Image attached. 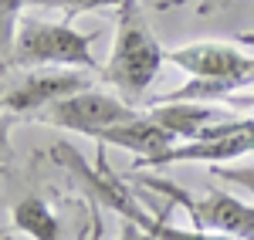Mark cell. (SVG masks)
I'll use <instances>...</instances> for the list:
<instances>
[{"instance_id":"5","label":"cell","mask_w":254,"mask_h":240,"mask_svg":"<svg viewBox=\"0 0 254 240\" xmlns=\"http://www.w3.org/2000/svg\"><path fill=\"white\" fill-rule=\"evenodd\" d=\"M92 75L95 71H85V68H31L14 85L3 88V112L7 115H41L44 108L95 88Z\"/></svg>"},{"instance_id":"9","label":"cell","mask_w":254,"mask_h":240,"mask_svg":"<svg viewBox=\"0 0 254 240\" xmlns=\"http://www.w3.org/2000/svg\"><path fill=\"white\" fill-rule=\"evenodd\" d=\"M149 115L170 129L176 139L193 142L203 136V129H210L217 122H227L231 112L227 108H217V105H207V101H170V105H153Z\"/></svg>"},{"instance_id":"18","label":"cell","mask_w":254,"mask_h":240,"mask_svg":"<svg viewBox=\"0 0 254 240\" xmlns=\"http://www.w3.org/2000/svg\"><path fill=\"white\" fill-rule=\"evenodd\" d=\"M142 3H149V7H159V10H163V7H170V3H180V0H142Z\"/></svg>"},{"instance_id":"16","label":"cell","mask_w":254,"mask_h":240,"mask_svg":"<svg viewBox=\"0 0 254 240\" xmlns=\"http://www.w3.org/2000/svg\"><path fill=\"white\" fill-rule=\"evenodd\" d=\"M227 105H237V108H254V92L251 95H231Z\"/></svg>"},{"instance_id":"14","label":"cell","mask_w":254,"mask_h":240,"mask_svg":"<svg viewBox=\"0 0 254 240\" xmlns=\"http://www.w3.org/2000/svg\"><path fill=\"white\" fill-rule=\"evenodd\" d=\"M119 240H153V237H149L136 220H126V223H122V230H119Z\"/></svg>"},{"instance_id":"7","label":"cell","mask_w":254,"mask_h":240,"mask_svg":"<svg viewBox=\"0 0 254 240\" xmlns=\"http://www.w3.org/2000/svg\"><path fill=\"white\" fill-rule=\"evenodd\" d=\"M254 152V119H237L231 115L227 122H217L210 129H203V136L193 142H183L170 149L159 166H173V162H217L224 159H241Z\"/></svg>"},{"instance_id":"17","label":"cell","mask_w":254,"mask_h":240,"mask_svg":"<svg viewBox=\"0 0 254 240\" xmlns=\"http://www.w3.org/2000/svg\"><path fill=\"white\" fill-rule=\"evenodd\" d=\"M92 240H102V217L92 213Z\"/></svg>"},{"instance_id":"15","label":"cell","mask_w":254,"mask_h":240,"mask_svg":"<svg viewBox=\"0 0 254 240\" xmlns=\"http://www.w3.org/2000/svg\"><path fill=\"white\" fill-rule=\"evenodd\" d=\"M227 3H231V0H200L196 10H200V14H217V10H224Z\"/></svg>"},{"instance_id":"2","label":"cell","mask_w":254,"mask_h":240,"mask_svg":"<svg viewBox=\"0 0 254 240\" xmlns=\"http://www.w3.org/2000/svg\"><path fill=\"white\" fill-rule=\"evenodd\" d=\"M163 61H166V51L156 41L153 27L146 24L142 0H126L119 7L116 41H112L109 61L102 64V81H109L116 88L119 98L139 105L146 98L149 85L156 81Z\"/></svg>"},{"instance_id":"19","label":"cell","mask_w":254,"mask_h":240,"mask_svg":"<svg viewBox=\"0 0 254 240\" xmlns=\"http://www.w3.org/2000/svg\"><path fill=\"white\" fill-rule=\"evenodd\" d=\"M237 41H241V44H248V48H254V31H244Z\"/></svg>"},{"instance_id":"13","label":"cell","mask_w":254,"mask_h":240,"mask_svg":"<svg viewBox=\"0 0 254 240\" xmlns=\"http://www.w3.org/2000/svg\"><path fill=\"white\" fill-rule=\"evenodd\" d=\"M214 176L224 183H234L241 190H248L254 200V162L251 166H214Z\"/></svg>"},{"instance_id":"11","label":"cell","mask_w":254,"mask_h":240,"mask_svg":"<svg viewBox=\"0 0 254 240\" xmlns=\"http://www.w3.org/2000/svg\"><path fill=\"white\" fill-rule=\"evenodd\" d=\"M24 7H27V0H0V58H3V64L14 51V38H17L14 27H20Z\"/></svg>"},{"instance_id":"12","label":"cell","mask_w":254,"mask_h":240,"mask_svg":"<svg viewBox=\"0 0 254 240\" xmlns=\"http://www.w3.org/2000/svg\"><path fill=\"white\" fill-rule=\"evenodd\" d=\"M126 0H27V7H41V10H58L64 17H78L88 10H105V7H122Z\"/></svg>"},{"instance_id":"8","label":"cell","mask_w":254,"mask_h":240,"mask_svg":"<svg viewBox=\"0 0 254 240\" xmlns=\"http://www.w3.org/2000/svg\"><path fill=\"white\" fill-rule=\"evenodd\" d=\"M102 145H119V149H129L139 156V166H159V159L176 149V136L170 129H163L149 112H139L136 119L119 122L112 129H105L98 136Z\"/></svg>"},{"instance_id":"1","label":"cell","mask_w":254,"mask_h":240,"mask_svg":"<svg viewBox=\"0 0 254 240\" xmlns=\"http://www.w3.org/2000/svg\"><path fill=\"white\" fill-rule=\"evenodd\" d=\"M166 61L187 71L190 81L173 92L159 95L149 105H170V101H227L241 88L254 85V54L241 51L227 41H193L176 51H166Z\"/></svg>"},{"instance_id":"3","label":"cell","mask_w":254,"mask_h":240,"mask_svg":"<svg viewBox=\"0 0 254 240\" xmlns=\"http://www.w3.org/2000/svg\"><path fill=\"white\" fill-rule=\"evenodd\" d=\"M10 68H85L98 71L102 64L92 54V34L75 31L68 20H38L24 17L14 38V51L3 64V71Z\"/></svg>"},{"instance_id":"6","label":"cell","mask_w":254,"mask_h":240,"mask_svg":"<svg viewBox=\"0 0 254 240\" xmlns=\"http://www.w3.org/2000/svg\"><path fill=\"white\" fill-rule=\"evenodd\" d=\"M136 115H139V108L129 105L126 98L109 95V92H98V88H88V92H78L71 98L44 108L34 119L44 122V125H55V129H68V132H81V136L98 139L105 129L136 119Z\"/></svg>"},{"instance_id":"4","label":"cell","mask_w":254,"mask_h":240,"mask_svg":"<svg viewBox=\"0 0 254 240\" xmlns=\"http://www.w3.org/2000/svg\"><path fill=\"white\" fill-rule=\"evenodd\" d=\"M136 183L149 186L153 193H163L173 206L190 213L193 230H210V234H224V237H234V240H254V203L237 200L220 186L207 190L203 196H193L183 186L159 180V176H136Z\"/></svg>"},{"instance_id":"10","label":"cell","mask_w":254,"mask_h":240,"mask_svg":"<svg viewBox=\"0 0 254 240\" xmlns=\"http://www.w3.org/2000/svg\"><path fill=\"white\" fill-rule=\"evenodd\" d=\"M14 227L31 240H58L61 237V220L51 213V206L41 196H24L14 206Z\"/></svg>"}]
</instances>
